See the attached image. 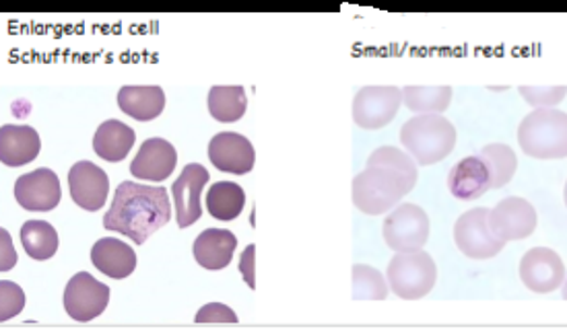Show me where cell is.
<instances>
[{
    "instance_id": "obj_1",
    "label": "cell",
    "mask_w": 567,
    "mask_h": 329,
    "mask_svg": "<svg viewBox=\"0 0 567 329\" xmlns=\"http://www.w3.org/2000/svg\"><path fill=\"white\" fill-rule=\"evenodd\" d=\"M417 186V165L394 147L375 149L366 172L353 179V204L363 214L389 213Z\"/></svg>"
},
{
    "instance_id": "obj_2",
    "label": "cell",
    "mask_w": 567,
    "mask_h": 329,
    "mask_svg": "<svg viewBox=\"0 0 567 329\" xmlns=\"http://www.w3.org/2000/svg\"><path fill=\"white\" fill-rule=\"evenodd\" d=\"M170 218L172 206L165 188L122 181L110 211L103 216V229L120 232L143 245L153 232L165 227Z\"/></svg>"
},
{
    "instance_id": "obj_3",
    "label": "cell",
    "mask_w": 567,
    "mask_h": 329,
    "mask_svg": "<svg viewBox=\"0 0 567 329\" xmlns=\"http://www.w3.org/2000/svg\"><path fill=\"white\" fill-rule=\"evenodd\" d=\"M400 142L417 161V165H435L454 151L456 128L444 116H415L403 126Z\"/></svg>"
},
{
    "instance_id": "obj_4",
    "label": "cell",
    "mask_w": 567,
    "mask_h": 329,
    "mask_svg": "<svg viewBox=\"0 0 567 329\" xmlns=\"http://www.w3.org/2000/svg\"><path fill=\"white\" fill-rule=\"evenodd\" d=\"M520 149L534 159L567 155V116L553 107H539L518 128Z\"/></svg>"
},
{
    "instance_id": "obj_5",
    "label": "cell",
    "mask_w": 567,
    "mask_h": 329,
    "mask_svg": "<svg viewBox=\"0 0 567 329\" xmlns=\"http://www.w3.org/2000/svg\"><path fill=\"white\" fill-rule=\"evenodd\" d=\"M392 292L405 301L428 296L437 282V266L430 253H396L386 271Z\"/></svg>"
},
{
    "instance_id": "obj_6",
    "label": "cell",
    "mask_w": 567,
    "mask_h": 329,
    "mask_svg": "<svg viewBox=\"0 0 567 329\" xmlns=\"http://www.w3.org/2000/svg\"><path fill=\"white\" fill-rule=\"evenodd\" d=\"M382 235L392 252H419L430 239V216L417 204H400L386 216Z\"/></svg>"
},
{
    "instance_id": "obj_7",
    "label": "cell",
    "mask_w": 567,
    "mask_h": 329,
    "mask_svg": "<svg viewBox=\"0 0 567 329\" xmlns=\"http://www.w3.org/2000/svg\"><path fill=\"white\" fill-rule=\"evenodd\" d=\"M488 216L490 208H472L454 225L456 248L470 260H490L506 248V243L491 232Z\"/></svg>"
},
{
    "instance_id": "obj_8",
    "label": "cell",
    "mask_w": 567,
    "mask_h": 329,
    "mask_svg": "<svg viewBox=\"0 0 567 329\" xmlns=\"http://www.w3.org/2000/svg\"><path fill=\"white\" fill-rule=\"evenodd\" d=\"M400 103L398 87H363L353 99V119L363 130H380L396 117Z\"/></svg>"
},
{
    "instance_id": "obj_9",
    "label": "cell",
    "mask_w": 567,
    "mask_h": 329,
    "mask_svg": "<svg viewBox=\"0 0 567 329\" xmlns=\"http://www.w3.org/2000/svg\"><path fill=\"white\" fill-rule=\"evenodd\" d=\"M110 303V287L87 271L75 274L64 289V309L81 324L94 321Z\"/></svg>"
},
{
    "instance_id": "obj_10",
    "label": "cell",
    "mask_w": 567,
    "mask_h": 329,
    "mask_svg": "<svg viewBox=\"0 0 567 329\" xmlns=\"http://www.w3.org/2000/svg\"><path fill=\"white\" fill-rule=\"evenodd\" d=\"M488 220H490L491 232L500 241L508 243V241L530 237L537 229L539 216L529 200L511 195V198L502 200L495 208H490Z\"/></svg>"
},
{
    "instance_id": "obj_11",
    "label": "cell",
    "mask_w": 567,
    "mask_h": 329,
    "mask_svg": "<svg viewBox=\"0 0 567 329\" xmlns=\"http://www.w3.org/2000/svg\"><path fill=\"white\" fill-rule=\"evenodd\" d=\"M520 278L525 287L537 294L557 291L566 278L564 260L548 248H534L520 260Z\"/></svg>"
},
{
    "instance_id": "obj_12",
    "label": "cell",
    "mask_w": 567,
    "mask_h": 329,
    "mask_svg": "<svg viewBox=\"0 0 567 329\" xmlns=\"http://www.w3.org/2000/svg\"><path fill=\"white\" fill-rule=\"evenodd\" d=\"M69 190L73 202L83 211L98 213L110 194V179L91 161H78L69 172Z\"/></svg>"
},
{
    "instance_id": "obj_13",
    "label": "cell",
    "mask_w": 567,
    "mask_h": 329,
    "mask_svg": "<svg viewBox=\"0 0 567 329\" xmlns=\"http://www.w3.org/2000/svg\"><path fill=\"white\" fill-rule=\"evenodd\" d=\"M211 179L209 172L198 165L190 163L182 169V174L172 186V194L176 202V218L180 229H188L193 227L196 220L202 216V188L207 186V181Z\"/></svg>"
},
{
    "instance_id": "obj_14",
    "label": "cell",
    "mask_w": 567,
    "mask_h": 329,
    "mask_svg": "<svg viewBox=\"0 0 567 329\" xmlns=\"http://www.w3.org/2000/svg\"><path fill=\"white\" fill-rule=\"evenodd\" d=\"M15 198L21 208L29 213H50L60 204L59 175L52 169H38L34 174L21 175L15 184Z\"/></svg>"
},
{
    "instance_id": "obj_15",
    "label": "cell",
    "mask_w": 567,
    "mask_h": 329,
    "mask_svg": "<svg viewBox=\"0 0 567 329\" xmlns=\"http://www.w3.org/2000/svg\"><path fill=\"white\" fill-rule=\"evenodd\" d=\"M209 159L223 174L246 175L255 169L256 151L246 136L219 132L209 142Z\"/></svg>"
},
{
    "instance_id": "obj_16",
    "label": "cell",
    "mask_w": 567,
    "mask_h": 329,
    "mask_svg": "<svg viewBox=\"0 0 567 329\" xmlns=\"http://www.w3.org/2000/svg\"><path fill=\"white\" fill-rule=\"evenodd\" d=\"M176 165L174 144L163 138H149L140 144L135 161L131 163V174L140 181H165L174 174Z\"/></svg>"
},
{
    "instance_id": "obj_17",
    "label": "cell",
    "mask_w": 567,
    "mask_h": 329,
    "mask_svg": "<svg viewBox=\"0 0 567 329\" xmlns=\"http://www.w3.org/2000/svg\"><path fill=\"white\" fill-rule=\"evenodd\" d=\"M41 140L32 126L7 124L0 128V161L7 167L29 165L38 159Z\"/></svg>"
},
{
    "instance_id": "obj_18",
    "label": "cell",
    "mask_w": 567,
    "mask_h": 329,
    "mask_svg": "<svg viewBox=\"0 0 567 329\" xmlns=\"http://www.w3.org/2000/svg\"><path fill=\"white\" fill-rule=\"evenodd\" d=\"M448 188L456 200H477L491 190V177L485 163L477 155L467 156L454 165L448 175Z\"/></svg>"
},
{
    "instance_id": "obj_19",
    "label": "cell",
    "mask_w": 567,
    "mask_h": 329,
    "mask_svg": "<svg viewBox=\"0 0 567 329\" xmlns=\"http://www.w3.org/2000/svg\"><path fill=\"white\" fill-rule=\"evenodd\" d=\"M237 239L227 229H207L196 237L195 260L207 270H223L232 264Z\"/></svg>"
},
{
    "instance_id": "obj_20",
    "label": "cell",
    "mask_w": 567,
    "mask_h": 329,
    "mask_svg": "<svg viewBox=\"0 0 567 329\" xmlns=\"http://www.w3.org/2000/svg\"><path fill=\"white\" fill-rule=\"evenodd\" d=\"M91 262L101 274L114 278V280H124L137 268V253L131 245L122 243L120 239L106 237V239H99L98 243L94 245Z\"/></svg>"
},
{
    "instance_id": "obj_21",
    "label": "cell",
    "mask_w": 567,
    "mask_h": 329,
    "mask_svg": "<svg viewBox=\"0 0 567 329\" xmlns=\"http://www.w3.org/2000/svg\"><path fill=\"white\" fill-rule=\"evenodd\" d=\"M118 105L126 116L137 122H151L161 116L165 107V93L161 87H122L118 93Z\"/></svg>"
},
{
    "instance_id": "obj_22",
    "label": "cell",
    "mask_w": 567,
    "mask_h": 329,
    "mask_svg": "<svg viewBox=\"0 0 567 329\" xmlns=\"http://www.w3.org/2000/svg\"><path fill=\"white\" fill-rule=\"evenodd\" d=\"M135 130L118 119H108L98 128L94 136V151L108 163L124 161L131 149L135 147Z\"/></svg>"
},
{
    "instance_id": "obj_23",
    "label": "cell",
    "mask_w": 567,
    "mask_h": 329,
    "mask_svg": "<svg viewBox=\"0 0 567 329\" xmlns=\"http://www.w3.org/2000/svg\"><path fill=\"white\" fill-rule=\"evenodd\" d=\"M23 250L38 262H46L59 252V232L46 220H27L21 227Z\"/></svg>"
},
{
    "instance_id": "obj_24",
    "label": "cell",
    "mask_w": 567,
    "mask_h": 329,
    "mask_svg": "<svg viewBox=\"0 0 567 329\" xmlns=\"http://www.w3.org/2000/svg\"><path fill=\"white\" fill-rule=\"evenodd\" d=\"M248 107L246 89L242 85H217L209 91V114L215 117L217 122L232 124L242 119Z\"/></svg>"
},
{
    "instance_id": "obj_25",
    "label": "cell",
    "mask_w": 567,
    "mask_h": 329,
    "mask_svg": "<svg viewBox=\"0 0 567 329\" xmlns=\"http://www.w3.org/2000/svg\"><path fill=\"white\" fill-rule=\"evenodd\" d=\"M246 204V194L235 181H217L207 192V211L217 220H235Z\"/></svg>"
},
{
    "instance_id": "obj_26",
    "label": "cell",
    "mask_w": 567,
    "mask_h": 329,
    "mask_svg": "<svg viewBox=\"0 0 567 329\" xmlns=\"http://www.w3.org/2000/svg\"><path fill=\"white\" fill-rule=\"evenodd\" d=\"M403 103L411 110L412 114H444L452 103V89L442 87H405L403 91Z\"/></svg>"
},
{
    "instance_id": "obj_27",
    "label": "cell",
    "mask_w": 567,
    "mask_h": 329,
    "mask_svg": "<svg viewBox=\"0 0 567 329\" xmlns=\"http://www.w3.org/2000/svg\"><path fill=\"white\" fill-rule=\"evenodd\" d=\"M477 156L485 163V167L490 172L491 190L506 188L518 169L516 153L509 149L508 144H502V142L488 144L485 149H481L477 153Z\"/></svg>"
},
{
    "instance_id": "obj_28",
    "label": "cell",
    "mask_w": 567,
    "mask_h": 329,
    "mask_svg": "<svg viewBox=\"0 0 567 329\" xmlns=\"http://www.w3.org/2000/svg\"><path fill=\"white\" fill-rule=\"evenodd\" d=\"M389 296L386 280L370 266H353V299L355 301H384Z\"/></svg>"
},
{
    "instance_id": "obj_29",
    "label": "cell",
    "mask_w": 567,
    "mask_h": 329,
    "mask_svg": "<svg viewBox=\"0 0 567 329\" xmlns=\"http://www.w3.org/2000/svg\"><path fill=\"white\" fill-rule=\"evenodd\" d=\"M520 96L529 105L539 107H553L557 103H562L566 98V87L557 85V87H520Z\"/></svg>"
},
{
    "instance_id": "obj_30",
    "label": "cell",
    "mask_w": 567,
    "mask_h": 329,
    "mask_svg": "<svg viewBox=\"0 0 567 329\" xmlns=\"http://www.w3.org/2000/svg\"><path fill=\"white\" fill-rule=\"evenodd\" d=\"M2 291V305H0V321H7L15 317L25 307V292L21 291L17 284L2 280L0 284Z\"/></svg>"
},
{
    "instance_id": "obj_31",
    "label": "cell",
    "mask_w": 567,
    "mask_h": 329,
    "mask_svg": "<svg viewBox=\"0 0 567 329\" xmlns=\"http://www.w3.org/2000/svg\"><path fill=\"white\" fill-rule=\"evenodd\" d=\"M196 324H237V315L227 305L209 303L196 313Z\"/></svg>"
},
{
    "instance_id": "obj_32",
    "label": "cell",
    "mask_w": 567,
    "mask_h": 329,
    "mask_svg": "<svg viewBox=\"0 0 567 329\" xmlns=\"http://www.w3.org/2000/svg\"><path fill=\"white\" fill-rule=\"evenodd\" d=\"M255 260L256 245L252 243V245L246 248V252L242 253V257H239V271H242L246 284H248L252 291L256 289Z\"/></svg>"
},
{
    "instance_id": "obj_33",
    "label": "cell",
    "mask_w": 567,
    "mask_h": 329,
    "mask_svg": "<svg viewBox=\"0 0 567 329\" xmlns=\"http://www.w3.org/2000/svg\"><path fill=\"white\" fill-rule=\"evenodd\" d=\"M0 237H2V266H0V270H11L13 264H15V253L11 250V237L4 229L0 231Z\"/></svg>"
}]
</instances>
